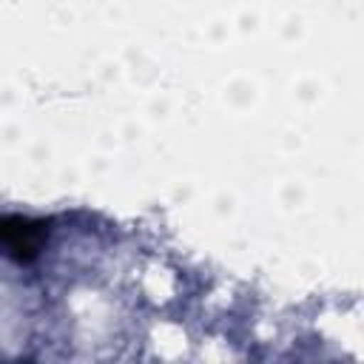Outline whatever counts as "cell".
Masks as SVG:
<instances>
[{"label":"cell","mask_w":364,"mask_h":364,"mask_svg":"<svg viewBox=\"0 0 364 364\" xmlns=\"http://www.w3.org/2000/svg\"><path fill=\"white\" fill-rule=\"evenodd\" d=\"M46 239V225L23 216H3L0 219V247L3 253L28 262L37 256L40 245Z\"/></svg>","instance_id":"cell-1"}]
</instances>
